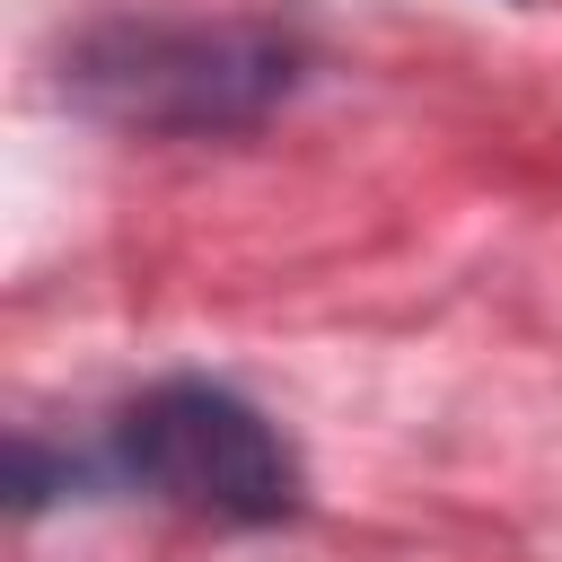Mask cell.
<instances>
[{
    "mask_svg": "<svg viewBox=\"0 0 562 562\" xmlns=\"http://www.w3.org/2000/svg\"><path fill=\"white\" fill-rule=\"evenodd\" d=\"M88 483H105V465L97 457H53L44 439H9V509L18 518H35V509H53L61 492H88Z\"/></svg>",
    "mask_w": 562,
    "mask_h": 562,
    "instance_id": "obj_3",
    "label": "cell"
},
{
    "mask_svg": "<svg viewBox=\"0 0 562 562\" xmlns=\"http://www.w3.org/2000/svg\"><path fill=\"white\" fill-rule=\"evenodd\" d=\"M307 35L272 18H97L61 44V97L140 140H237L307 88Z\"/></svg>",
    "mask_w": 562,
    "mask_h": 562,
    "instance_id": "obj_1",
    "label": "cell"
},
{
    "mask_svg": "<svg viewBox=\"0 0 562 562\" xmlns=\"http://www.w3.org/2000/svg\"><path fill=\"white\" fill-rule=\"evenodd\" d=\"M105 483L149 492L202 527H281L307 501V474L263 404L220 378H158L105 430Z\"/></svg>",
    "mask_w": 562,
    "mask_h": 562,
    "instance_id": "obj_2",
    "label": "cell"
}]
</instances>
